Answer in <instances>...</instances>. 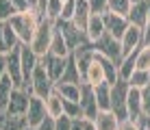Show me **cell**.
Segmentation results:
<instances>
[{
    "instance_id": "cell-1",
    "label": "cell",
    "mask_w": 150,
    "mask_h": 130,
    "mask_svg": "<svg viewBox=\"0 0 150 130\" xmlns=\"http://www.w3.org/2000/svg\"><path fill=\"white\" fill-rule=\"evenodd\" d=\"M41 20H44V15H41L35 7H30L28 11H20V13L11 15L9 24H11L13 30L18 33L20 44L30 46V39H33V35H35V30H37V26H39Z\"/></svg>"
},
{
    "instance_id": "cell-27",
    "label": "cell",
    "mask_w": 150,
    "mask_h": 130,
    "mask_svg": "<svg viewBox=\"0 0 150 130\" xmlns=\"http://www.w3.org/2000/svg\"><path fill=\"white\" fill-rule=\"evenodd\" d=\"M0 128L2 130H24V128H28L26 115H4L2 122H0Z\"/></svg>"
},
{
    "instance_id": "cell-10",
    "label": "cell",
    "mask_w": 150,
    "mask_h": 130,
    "mask_svg": "<svg viewBox=\"0 0 150 130\" xmlns=\"http://www.w3.org/2000/svg\"><path fill=\"white\" fill-rule=\"evenodd\" d=\"M102 22H105V30L115 39H122V35L128 28V20L124 15H117V13H111V11L102 13Z\"/></svg>"
},
{
    "instance_id": "cell-36",
    "label": "cell",
    "mask_w": 150,
    "mask_h": 130,
    "mask_svg": "<svg viewBox=\"0 0 150 130\" xmlns=\"http://www.w3.org/2000/svg\"><path fill=\"white\" fill-rule=\"evenodd\" d=\"M18 11L13 9V4L9 0H0V22H9L11 15H15Z\"/></svg>"
},
{
    "instance_id": "cell-25",
    "label": "cell",
    "mask_w": 150,
    "mask_h": 130,
    "mask_svg": "<svg viewBox=\"0 0 150 130\" xmlns=\"http://www.w3.org/2000/svg\"><path fill=\"white\" fill-rule=\"evenodd\" d=\"M13 89H15L13 80L4 74L2 78H0V113H2V115L7 113V106H9V100H11Z\"/></svg>"
},
{
    "instance_id": "cell-37",
    "label": "cell",
    "mask_w": 150,
    "mask_h": 130,
    "mask_svg": "<svg viewBox=\"0 0 150 130\" xmlns=\"http://www.w3.org/2000/svg\"><path fill=\"white\" fill-rule=\"evenodd\" d=\"M142 111L144 117H150V85L142 89Z\"/></svg>"
},
{
    "instance_id": "cell-3",
    "label": "cell",
    "mask_w": 150,
    "mask_h": 130,
    "mask_svg": "<svg viewBox=\"0 0 150 130\" xmlns=\"http://www.w3.org/2000/svg\"><path fill=\"white\" fill-rule=\"evenodd\" d=\"M128 82L124 78H117L115 82L111 85V111L115 113V117L120 119H128L126 113V96H128Z\"/></svg>"
},
{
    "instance_id": "cell-20",
    "label": "cell",
    "mask_w": 150,
    "mask_h": 130,
    "mask_svg": "<svg viewBox=\"0 0 150 130\" xmlns=\"http://www.w3.org/2000/svg\"><path fill=\"white\" fill-rule=\"evenodd\" d=\"M44 102H46V113H48L50 119H57V117L63 115V98H61V93L57 89L50 91V96Z\"/></svg>"
},
{
    "instance_id": "cell-11",
    "label": "cell",
    "mask_w": 150,
    "mask_h": 130,
    "mask_svg": "<svg viewBox=\"0 0 150 130\" xmlns=\"http://www.w3.org/2000/svg\"><path fill=\"white\" fill-rule=\"evenodd\" d=\"M28 100H30V93L22 87H15L11 93V100H9L7 113L4 115H26V108H28Z\"/></svg>"
},
{
    "instance_id": "cell-44",
    "label": "cell",
    "mask_w": 150,
    "mask_h": 130,
    "mask_svg": "<svg viewBox=\"0 0 150 130\" xmlns=\"http://www.w3.org/2000/svg\"><path fill=\"white\" fill-rule=\"evenodd\" d=\"M35 130H54V119H50V117H48L39 128H35Z\"/></svg>"
},
{
    "instance_id": "cell-32",
    "label": "cell",
    "mask_w": 150,
    "mask_h": 130,
    "mask_svg": "<svg viewBox=\"0 0 150 130\" xmlns=\"http://www.w3.org/2000/svg\"><path fill=\"white\" fill-rule=\"evenodd\" d=\"M61 9H63V2H61V0H48V2H46L44 18L50 20V22H57V20L61 18Z\"/></svg>"
},
{
    "instance_id": "cell-40",
    "label": "cell",
    "mask_w": 150,
    "mask_h": 130,
    "mask_svg": "<svg viewBox=\"0 0 150 130\" xmlns=\"http://www.w3.org/2000/svg\"><path fill=\"white\" fill-rule=\"evenodd\" d=\"M117 130H142V126H139V122H133V119H122Z\"/></svg>"
},
{
    "instance_id": "cell-7",
    "label": "cell",
    "mask_w": 150,
    "mask_h": 130,
    "mask_svg": "<svg viewBox=\"0 0 150 130\" xmlns=\"http://www.w3.org/2000/svg\"><path fill=\"white\" fill-rule=\"evenodd\" d=\"M54 26H57V30H61V35L65 37V41H68V46H70L72 52L89 44L87 35L83 33V30H79L72 22H61V20H59V22H54Z\"/></svg>"
},
{
    "instance_id": "cell-52",
    "label": "cell",
    "mask_w": 150,
    "mask_h": 130,
    "mask_svg": "<svg viewBox=\"0 0 150 130\" xmlns=\"http://www.w3.org/2000/svg\"><path fill=\"white\" fill-rule=\"evenodd\" d=\"M0 130H2V128H0Z\"/></svg>"
},
{
    "instance_id": "cell-28",
    "label": "cell",
    "mask_w": 150,
    "mask_h": 130,
    "mask_svg": "<svg viewBox=\"0 0 150 130\" xmlns=\"http://www.w3.org/2000/svg\"><path fill=\"white\" fill-rule=\"evenodd\" d=\"M128 87H133V89H139L142 91L144 87H148L150 85V72L146 70H135L131 76H128Z\"/></svg>"
},
{
    "instance_id": "cell-33",
    "label": "cell",
    "mask_w": 150,
    "mask_h": 130,
    "mask_svg": "<svg viewBox=\"0 0 150 130\" xmlns=\"http://www.w3.org/2000/svg\"><path fill=\"white\" fill-rule=\"evenodd\" d=\"M135 72V54H131V56H124L122 59V63L117 65V76L124 78V80H128V76Z\"/></svg>"
},
{
    "instance_id": "cell-26",
    "label": "cell",
    "mask_w": 150,
    "mask_h": 130,
    "mask_svg": "<svg viewBox=\"0 0 150 130\" xmlns=\"http://www.w3.org/2000/svg\"><path fill=\"white\" fill-rule=\"evenodd\" d=\"M54 89L61 93L63 100H72V102L81 100V85H74V82H54Z\"/></svg>"
},
{
    "instance_id": "cell-51",
    "label": "cell",
    "mask_w": 150,
    "mask_h": 130,
    "mask_svg": "<svg viewBox=\"0 0 150 130\" xmlns=\"http://www.w3.org/2000/svg\"><path fill=\"white\" fill-rule=\"evenodd\" d=\"M142 130H146V128H142Z\"/></svg>"
},
{
    "instance_id": "cell-46",
    "label": "cell",
    "mask_w": 150,
    "mask_h": 130,
    "mask_svg": "<svg viewBox=\"0 0 150 130\" xmlns=\"http://www.w3.org/2000/svg\"><path fill=\"white\" fill-rule=\"evenodd\" d=\"M2 24H4V22H0V52H4V54H7V50H4V39H2Z\"/></svg>"
},
{
    "instance_id": "cell-22",
    "label": "cell",
    "mask_w": 150,
    "mask_h": 130,
    "mask_svg": "<svg viewBox=\"0 0 150 130\" xmlns=\"http://www.w3.org/2000/svg\"><path fill=\"white\" fill-rule=\"evenodd\" d=\"M57 82H74V85H83V76H81L79 65H76L74 54L68 56V65H65V70H63V76H61Z\"/></svg>"
},
{
    "instance_id": "cell-29",
    "label": "cell",
    "mask_w": 150,
    "mask_h": 130,
    "mask_svg": "<svg viewBox=\"0 0 150 130\" xmlns=\"http://www.w3.org/2000/svg\"><path fill=\"white\" fill-rule=\"evenodd\" d=\"M2 39H4V50L11 52L13 48H18L20 46V39H18V33L13 30V26L9 22L2 24Z\"/></svg>"
},
{
    "instance_id": "cell-12",
    "label": "cell",
    "mask_w": 150,
    "mask_h": 130,
    "mask_svg": "<svg viewBox=\"0 0 150 130\" xmlns=\"http://www.w3.org/2000/svg\"><path fill=\"white\" fill-rule=\"evenodd\" d=\"M22 46V44H20ZM20 46L13 48L11 52H7V76L13 80L15 87H22L24 85V74H22V63H20Z\"/></svg>"
},
{
    "instance_id": "cell-2",
    "label": "cell",
    "mask_w": 150,
    "mask_h": 130,
    "mask_svg": "<svg viewBox=\"0 0 150 130\" xmlns=\"http://www.w3.org/2000/svg\"><path fill=\"white\" fill-rule=\"evenodd\" d=\"M52 35H54V22H50V20H41L37 30H35L33 39H30V50L35 52V54L39 56H46L50 52V41H52Z\"/></svg>"
},
{
    "instance_id": "cell-19",
    "label": "cell",
    "mask_w": 150,
    "mask_h": 130,
    "mask_svg": "<svg viewBox=\"0 0 150 130\" xmlns=\"http://www.w3.org/2000/svg\"><path fill=\"white\" fill-rule=\"evenodd\" d=\"M105 33H107V30H105V22H102V15L91 13L89 24H87V30H85V35H87V39H89V44H96V41L100 39Z\"/></svg>"
},
{
    "instance_id": "cell-8",
    "label": "cell",
    "mask_w": 150,
    "mask_h": 130,
    "mask_svg": "<svg viewBox=\"0 0 150 130\" xmlns=\"http://www.w3.org/2000/svg\"><path fill=\"white\" fill-rule=\"evenodd\" d=\"M48 119V113H46V102L37 96H30L28 100V108H26V124L28 128H39L41 124Z\"/></svg>"
},
{
    "instance_id": "cell-13",
    "label": "cell",
    "mask_w": 150,
    "mask_h": 130,
    "mask_svg": "<svg viewBox=\"0 0 150 130\" xmlns=\"http://www.w3.org/2000/svg\"><path fill=\"white\" fill-rule=\"evenodd\" d=\"M39 63L41 67H44L46 72H48V76L52 78V82H57L61 76H63V70H65V65H68V59H61V56H54V54H46V56H41L39 59Z\"/></svg>"
},
{
    "instance_id": "cell-49",
    "label": "cell",
    "mask_w": 150,
    "mask_h": 130,
    "mask_svg": "<svg viewBox=\"0 0 150 130\" xmlns=\"http://www.w3.org/2000/svg\"><path fill=\"white\" fill-rule=\"evenodd\" d=\"M24 130H33V128H24Z\"/></svg>"
},
{
    "instance_id": "cell-31",
    "label": "cell",
    "mask_w": 150,
    "mask_h": 130,
    "mask_svg": "<svg viewBox=\"0 0 150 130\" xmlns=\"http://www.w3.org/2000/svg\"><path fill=\"white\" fill-rule=\"evenodd\" d=\"M135 70L150 72V46H142L135 52Z\"/></svg>"
},
{
    "instance_id": "cell-5",
    "label": "cell",
    "mask_w": 150,
    "mask_h": 130,
    "mask_svg": "<svg viewBox=\"0 0 150 130\" xmlns=\"http://www.w3.org/2000/svg\"><path fill=\"white\" fill-rule=\"evenodd\" d=\"M94 50L96 52H100V54H105L107 59H111L115 65H120L122 63V46H120V39H115V37H111L109 33H105L100 39L94 44Z\"/></svg>"
},
{
    "instance_id": "cell-9",
    "label": "cell",
    "mask_w": 150,
    "mask_h": 130,
    "mask_svg": "<svg viewBox=\"0 0 150 130\" xmlns=\"http://www.w3.org/2000/svg\"><path fill=\"white\" fill-rule=\"evenodd\" d=\"M79 104H81L83 117L89 119V122H94L100 108H98V102H96V96H94V87L91 85H85V82L81 85V100H79Z\"/></svg>"
},
{
    "instance_id": "cell-21",
    "label": "cell",
    "mask_w": 150,
    "mask_h": 130,
    "mask_svg": "<svg viewBox=\"0 0 150 130\" xmlns=\"http://www.w3.org/2000/svg\"><path fill=\"white\" fill-rule=\"evenodd\" d=\"M96 130H117L120 126V119L115 117L113 111H98V115L94 119Z\"/></svg>"
},
{
    "instance_id": "cell-35",
    "label": "cell",
    "mask_w": 150,
    "mask_h": 130,
    "mask_svg": "<svg viewBox=\"0 0 150 130\" xmlns=\"http://www.w3.org/2000/svg\"><path fill=\"white\" fill-rule=\"evenodd\" d=\"M74 9H76V0H68V2H63V9H61V22H72V18H74ZM57 20V22H59Z\"/></svg>"
},
{
    "instance_id": "cell-14",
    "label": "cell",
    "mask_w": 150,
    "mask_h": 130,
    "mask_svg": "<svg viewBox=\"0 0 150 130\" xmlns=\"http://www.w3.org/2000/svg\"><path fill=\"white\" fill-rule=\"evenodd\" d=\"M20 63H22V74H24V85L30 82V74L39 65V56L30 50V46H20Z\"/></svg>"
},
{
    "instance_id": "cell-48",
    "label": "cell",
    "mask_w": 150,
    "mask_h": 130,
    "mask_svg": "<svg viewBox=\"0 0 150 130\" xmlns=\"http://www.w3.org/2000/svg\"><path fill=\"white\" fill-rule=\"evenodd\" d=\"M2 117H4V115H2V113H0V122H2Z\"/></svg>"
},
{
    "instance_id": "cell-24",
    "label": "cell",
    "mask_w": 150,
    "mask_h": 130,
    "mask_svg": "<svg viewBox=\"0 0 150 130\" xmlns=\"http://www.w3.org/2000/svg\"><path fill=\"white\" fill-rule=\"evenodd\" d=\"M94 96L100 111H111V82H100L94 87Z\"/></svg>"
},
{
    "instance_id": "cell-45",
    "label": "cell",
    "mask_w": 150,
    "mask_h": 130,
    "mask_svg": "<svg viewBox=\"0 0 150 130\" xmlns=\"http://www.w3.org/2000/svg\"><path fill=\"white\" fill-rule=\"evenodd\" d=\"M144 46H150V20H148V24L144 26Z\"/></svg>"
},
{
    "instance_id": "cell-30",
    "label": "cell",
    "mask_w": 150,
    "mask_h": 130,
    "mask_svg": "<svg viewBox=\"0 0 150 130\" xmlns=\"http://www.w3.org/2000/svg\"><path fill=\"white\" fill-rule=\"evenodd\" d=\"M133 2H135V0H109V7H107V11L117 13V15H124V18H128Z\"/></svg>"
},
{
    "instance_id": "cell-42",
    "label": "cell",
    "mask_w": 150,
    "mask_h": 130,
    "mask_svg": "<svg viewBox=\"0 0 150 130\" xmlns=\"http://www.w3.org/2000/svg\"><path fill=\"white\" fill-rule=\"evenodd\" d=\"M70 130H85V117H74Z\"/></svg>"
},
{
    "instance_id": "cell-47",
    "label": "cell",
    "mask_w": 150,
    "mask_h": 130,
    "mask_svg": "<svg viewBox=\"0 0 150 130\" xmlns=\"http://www.w3.org/2000/svg\"><path fill=\"white\" fill-rule=\"evenodd\" d=\"M85 130H96L94 122H89V119H85Z\"/></svg>"
},
{
    "instance_id": "cell-23",
    "label": "cell",
    "mask_w": 150,
    "mask_h": 130,
    "mask_svg": "<svg viewBox=\"0 0 150 130\" xmlns=\"http://www.w3.org/2000/svg\"><path fill=\"white\" fill-rule=\"evenodd\" d=\"M50 54L54 56H61V59H68V56L72 54L68 41H65V37L61 35V30H57L54 26V35H52V41H50Z\"/></svg>"
},
{
    "instance_id": "cell-4",
    "label": "cell",
    "mask_w": 150,
    "mask_h": 130,
    "mask_svg": "<svg viewBox=\"0 0 150 130\" xmlns=\"http://www.w3.org/2000/svg\"><path fill=\"white\" fill-rule=\"evenodd\" d=\"M52 89H54L52 78L48 76V72H46L44 67H41V63H39L33 70V74H30V93L37 96V98H41V100H46Z\"/></svg>"
},
{
    "instance_id": "cell-15",
    "label": "cell",
    "mask_w": 150,
    "mask_h": 130,
    "mask_svg": "<svg viewBox=\"0 0 150 130\" xmlns=\"http://www.w3.org/2000/svg\"><path fill=\"white\" fill-rule=\"evenodd\" d=\"M148 11H150V0H135L131 7V13H128V24H135L139 28L148 24Z\"/></svg>"
},
{
    "instance_id": "cell-50",
    "label": "cell",
    "mask_w": 150,
    "mask_h": 130,
    "mask_svg": "<svg viewBox=\"0 0 150 130\" xmlns=\"http://www.w3.org/2000/svg\"><path fill=\"white\" fill-rule=\"evenodd\" d=\"M61 2H68V0H61Z\"/></svg>"
},
{
    "instance_id": "cell-41",
    "label": "cell",
    "mask_w": 150,
    "mask_h": 130,
    "mask_svg": "<svg viewBox=\"0 0 150 130\" xmlns=\"http://www.w3.org/2000/svg\"><path fill=\"white\" fill-rule=\"evenodd\" d=\"M9 2H11L13 4V9H15V11H28V9H30V0H9Z\"/></svg>"
},
{
    "instance_id": "cell-34",
    "label": "cell",
    "mask_w": 150,
    "mask_h": 130,
    "mask_svg": "<svg viewBox=\"0 0 150 130\" xmlns=\"http://www.w3.org/2000/svg\"><path fill=\"white\" fill-rule=\"evenodd\" d=\"M63 115L68 117H83V111H81V104L79 102H72V100H63Z\"/></svg>"
},
{
    "instance_id": "cell-38",
    "label": "cell",
    "mask_w": 150,
    "mask_h": 130,
    "mask_svg": "<svg viewBox=\"0 0 150 130\" xmlns=\"http://www.w3.org/2000/svg\"><path fill=\"white\" fill-rule=\"evenodd\" d=\"M87 2L91 7V13H98V15H102L109 7V0H87Z\"/></svg>"
},
{
    "instance_id": "cell-6",
    "label": "cell",
    "mask_w": 150,
    "mask_h": 130,
    "mask_svg": "<svg viewBox=\"0 0 150 130\" xmlns=\"http://www.w3.org/2000/svg\"><path fill=\"white\" fill-rule=\"evenodd\" d=\"M120 46H122V56H131L144 46V28H139L135 24H128L126 33L122 35L120 39Z\"/></svg>"
},
{
    "instance_id": "cell-43",
    "label": "cell",
    "mask_w": 150,
    "mask_h": 130,
    "mask_svg": "<svg viewBox=\"0 0 150 130\" xmlns=\"http://www.w3.org/2000/svg\"><path fill=\"white\" fill-rule=\"evenodd\" d=\"M7 74V56H4V52H0V78Z\"/></svg>"
},
{
    "instance_id": "cell-17",
    "label": "cell",
    "mask_w": 150,
    "mask_h": 130,
    "mask_svg": "<svg viewBox=\"0 0 150 130\" xmlns=\"http://www.w3.org/2000/svg\"><path fill=\"white\" fill-rule=\"evenodd\" d=\"M126 113H128V119L133 122H139L144 117V111H142V91L139 89H128V96H126Z\"/></svg>"
},
{
    "instance_id": "cell-39",
    "label": "cell",
    "mask_w": 150,
    "mask_h": 130,
    "mask_svg": "<svg viewBox=\"0 0 150 130\" xmlns=\"http://www.w3.org/2000/svg\"><path fill=\"white\" fill-rule=\"evenodd\" d=\"M70 128H72V117L61 115L54 119V130H70Z\"/></svg>"
},
{
    "instance_id": "cell-18",
    "label": "cell",
    "mask_w": 150,
    "mask_h": 130,
    "mask_svg": "<svg viewBox=\"0 0 150 130\" xmlns=\"http://www.w3.org/2000/svg\"><path fill=\"white\" fill-rule=\"evenodd\" d=\"M89 18H91V7H89V2H87V0H76V9H74L72 24H74L79 30L85 33V30H87V24H89Z\"/></svg>"
},
{
    "instance_id": "cell-16",
    "label": "cell",
    "mask_w": 150,
    "mask_h": 130,
    "mask_svg": "<svg viewBox=\"0 0 150 130\" xmlns=\"http://www.w3.org/2000/svg\"><path fill=\"white\" fill-rule=\"evenodd\" d=\"M83 82H85V85H91V87H98L100 82H107V74H105V70H102L100 61L96 59V52H94V61L89 63V67H87L85 74H83Z\"/></svg>"
}]
</instances>
